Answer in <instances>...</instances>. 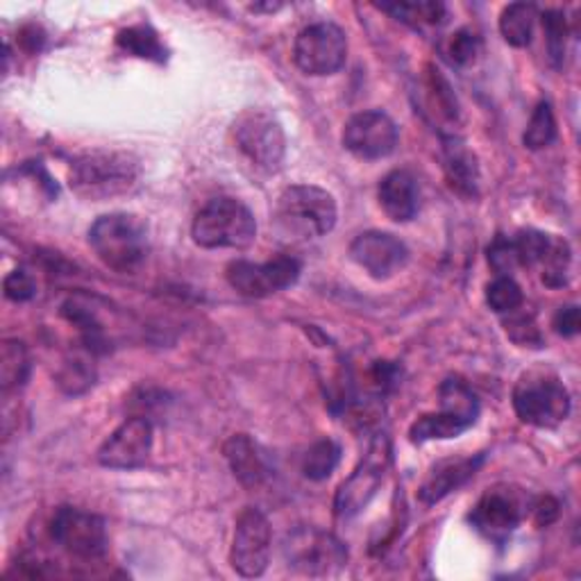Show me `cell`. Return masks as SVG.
<instances>
[{"label": "cell", "instance_id": "cell-20", "mask_svg": "<svg viewBox=\"0 0 581 581\" xmlns=\"http://www.w3.org/2000/svg\"><path fill=\"white\" fill-rule=\"evenodd\" d=\"M443 159H446V174L452 189L463 195H474L480 185V170H477L474 155L457 134H443Z\"/></svg>", "mask_w": 581, "mask_h": 581}, {"label": "cell", "instance_id": "cell-11", "mask_svg": "<svg viewBox=\"0 0 581 581\" xmlns=\"http://www.w3.org/2000/svg\"><path fill=\"white\" fill-rule=\"evenodd\" d=\"M293 57L304 74L332 76L348 57L346 32L327 21L304 27L295 40Z\"/></svg>", "mask_w": 581, "mask_h": 581}, {"label": "cell", "instance_id": "cell-40", "mask_svg": "<svg viewBox=\"0 0 581 581\" xmlns=\"http://www.w3.org/2000/svg\"><path fill=\"white\" fill-rule=\"evenodd\" d=\"M534 514L538 525H550L559 516V502L555 498H540L534 506Z\"/></svg>", "mask_w": 581, "mask_h": 581}, {"label": "cell", "instance_id": "cell-15", "mask_svg": "<svg viewBox=\"0 0 581 581\" xmlns=\"http://www.w3.org/2000/svg\"><path fill=\"white\" fill-rule=\"evenodd\" d=\"M353 261L375 280H389L409 261V248L389 232H364L350 246Z\"/></svg>", "mask_w": 581, "mask_h": 581}, {"label": "cell", "instance_id": "cell-39", "mask_svg": "<svg viewBox=\"0 0 581 581\" xmlns=\"http://www.w3.org/2000/svg\"><path fill=\"white\" fill-rule=\"evenodd\" d=\"M552 327L557 329V334H561V336H566V338L577 336V334H579V327H581L579 306H577V304H566V306H561V310L555 314Z\"/></svg>", "mask_w": 581, "mask_h": 581}, {"label": "cell", "instance_id": "cell-9", "mask_svg": "<svg viewBox=\"0 0 581 581\" xmlns=\"http://www.w3.org/2000/svg\"><path fill=\"white\" fill-rule=\"evenodd\" d=\"M51 538L59 548L82 561H96L108 555V529L100 516L82 509L59 506L51 521Z\"/></svg>", "mask_w": 581, "mask_h": 581}, {"label": "cell", "instance_id": "cell-31", "mask_svg": "<svg viewBox=\"0 0 581 581\" xmlns=\"http://www.w3.org/2000/svg\"><path fill=\"white\" fill-rule=\"evenodd\" d=\"M96 380V370L93 366L89 364L87 357L82 355H74L68 357L59 372H57V384L62 387V391H66L68 395H78V393H85Z\"/></svg>", "mask_w": 581, "mask_h": 581}, {"label": "cell", "instance_id": "cell-2", "mask_svg": "<svg viewBox=\"0 0 581 581\" xmlns=\"http://www.w3.org/2000/svg\"><path fill=\"white\" fill-rule=\"evenodd\" d=\"M336 200L321 187L293 185L284 189L276 204V223L289 242L319 238L336 225Z\"/></svg>", "mask_w": 581, "mask_h": 581}, {"label": "cell", "instance_id": "cell-21", "mask_svg": "<svg viewBox=\"0 0 581 581\" xmlns=\"http://www.w3.org/2000/svg\"><path fill=\"white\" fill-rule=\"evenodd\" d=\"M438 404L443 414L461 421L468 427H472L477 423V416H480V402H477V395L459 378H448L440 384Z\"/></svg>", "mask_w": 581, "mask_h": 581}, {"label": "cell", "instance_id": "cell-3", "mask_svg": "<svg viewBox=\"0 0 581 581\" xmlns=\"http://www.w3.org/2000/svg\"><path fill=\"white\" fill-rule=\"evenodd\" d=\"M139 159L130 153L96 150L78 157L71 164V189L89 200H108L130 193L139 182Z\"/></svg>", "mask_w": 581, "mask_h": 581}, {"label": "cell", "instance_id": "cell-5", "mask_svg": "<svg viewBox=\"0 0 581 581\" xmlns=\"http://www.w3.org/2000/svg\"><path fill=\"white\" fill-rule=\"evenodd\" d=\"M514 409L523 423L552 429L570 414V393L555 370L532 368L514 387Z\"/></svg>", "mask_w": 581, "mask_h": 581}, {"label": "cell", "instance_id": "cell-27", "mask_svg": "<svg viewBox=\"0 0 581 581\" xmlns=\"http://www.w3.org/2000/svg\"><path fill=\"white\" fill-rule=\"evenodd\" d=\"M425 93H427V108L438 121L450 123V125L459 121L457 98H455L448 80L443 78L438 71H434V68H429V74H427Z\"/></svg>", "mask_w": 581, "mask_h": 581}, {"label": "cell", "instance_id": "cell-10", "mask_svg": "<svg viewBox=\"0 0 581 581\" xmlns=\"http://www.w3.org/2000/svg\"><path fill=\"white\" fill-rule=\"evenodd\" d=\"M300 272L302 266L295 257H276L264 264L236 259L227 264L225 280L238 295L259 300L293 287Z\"/></svg>", "mask_w": 581, "mask_h": 581}, {"label": "cell", "instance_id": "cell-12", "mask_svg": "<svg viewBox=\"0 0 581 581\" xmlns=\"http://www.w3.org/2000/svg\"><path fill=\"white\" fill-rule=\"evenodd\" d=\"M270 561V525L259 509L236 518L230 563L242 577H261Z\"/></svg>", "mask_w": 581, "mask_h": 581}, {"label": "cell", "instance_id": "cell-28", "mask_svg": "<svg viewBox=\"0 0 581 581\" xmlns=\"http://www.w3.org/2000/svg\"><path fill=\"white\" fill-rule=\"evenodd\" d=\"M338 461H340V446L332 438H323L306 450L302 459V472L306 480L323 482L336 470Z\"/></svg>", "mask_w": 581, "mask_h": 581}, {"label": "cell", "instance_id": "cell-35", "mask_svg": "<svg viewBox=\"0 0 581 581\" xmlns=\"http://www.w3.org/2000/svg\"><path fill=\"white\" fill-rule=\"evenodd\" d=\"M543 30H545V37H548V51H550V59L559 66L563 62V53H566V16L559 10H550L545 12L543 16Z\"/></svg>", "mask_w": 581, "mask_h": 581}, {"label": "cell", "instance_id": "cell-8", "mask_svg": "<svg viewBox=\"0 0 581 581\" xmlns=\"http://www.w3.org/2000/svg\"><path fill=\"white\" fill-rule=\"evenodd\" d=\"M389 466H391L389 436L378 434L372 438L361 463L355 468V472L348 477V480L340 484L336 500H334L336 516L348 521L361 514V511L370 504V500L378 495Z\"/></svg>", "mask_w": 581, "mask_h": 581}, {"label": "cell", "instance_id": "cell-16", "mask_svg": "<svg viewBox=\"0 0 581 581\" xmlns=\"http://www.w3.org/2000/svg\"><path fill=\"white\" fill-rule=\"evenodd\" d=\"M523 521V509L509 493L489 491L474 504L470 523L472 527L493 543H504L518 529Z\"/></svg>", "mask_w": 581, "mask_h": 581}, {"label": "cell", "instance_id": "cell-18", "mask_svg": "<svg viewBox=\"0 0 581 581\" xmlns=\"http://www.w3.org/2000/svg\"><path fill=\"white\" fill-rule=\"evenodd\" d=\"M484 457H461V459H446L438 461L418 491L425 504H436L443 498H448L452 491L463 487L470 477L482 466Z\"/></svg>", "mask_w": 581, "mask_h": 581}, {"label": "cell", "instance_id": "cell-24", "mask_svg": "<svg viewBox=\"0 0 581 581\" xmlns=\"http://www.w3.org/2000/svg\"><path fill=\"white\" fill-rule=\"evenodd\" d=\"M466 429H470L468 425H463L461 421L448 416V414H425L421 416L412 429H409V438L416 446H423L427 440H448V438H457L461 436Z\"/></svg>", "mask_w": 581, "mask_h": 581}, {"label": "cell", "instance_id": "cell-37", "mask_svg": "<svg viewBox=\"0 0 581 581\" xmlns=\"http://www.w3.org/2000/svg\"><path fill=\"white\" fill-rule=\"evenodd\" d=\"M477 53H480V40H477L474 32L459 30L457 34H452L450 46H448V55L452 64L466 66L477 57Z\"/></svg>", "mask_w": 581, "mask_h": 581}, {"label": "cell", "instance_id": "cell-17", "mask_svg": "<svg viewBox=\"0 0 581 581\" xmlns=\"http://www.w3.org/2000/svg\"><path fill=\"white\" fill-rule=\"evenodd\" d=\"M380 204L387 216L395 223H406L418 214L421 191L416 178L404 168H395L380 182Z\"/></svg>", "mask_w": 581, "mask_h": 581}, {"label": "cell", "instance_id": "cell-19", "mask_svg": "<svg viewBox=\"0 0 581 581\" xmlns=\"http://www.w3.org/2000/svg\"><path fill=\"white\" fill-rule=\"evenodd\" d=\"M223 455L234 472V477L244 487H259L268 477V463L257 443L248 434H234L227 438Z\"/></svg>", "mask_w": 581, "mask_h": 581}, {"label": "cell", "instance_id": "cell-33", "mask_svg": "<svg viewBox=\"0 0 581 581\" xmlns=\"http://www.w3.org/2000/svg\"><path fill=\"white\" fill-rule=\"evenodd\" d=\"M511 242H514L518 264L529 268V266L540 264L545 259V255H548L552 236L545 234V232H538V230H521L514 238H511Z\"/></svg>", "mask_w": 581, "mask_h": 581}, {"label": "cell", "instance_id": "cell-32", "mask_svg": "<svg viewBox=\"0 0 581 581\" xmlns=\"http://www.w3.org/2000/svg\"><path fill=\"white\" fill-rule=\"evenodd\" d=\"M487 302L495 314H511L523 306L525 295L521 284L511 278V276H498V280H493L487 287Z\"/></svg>", "mask_w": 581, "mask_h": 581}, {"label": "cell", "instance_id": "cell-4", "mask_svg": "<svg viewBox=\"0 0 581 581\" xmlns=\"http://www.w3.org/2000/svg\"><path fill=\"white\" fill-rule=\"evenodd\" d=\"M191 236L200 248L244 250L257 238L253 212L236 198H214L195 214Z\"/></svg>", "mask_w": 581, "mask_h": 581}, {"label": "cell", "instance_id": "cell-6", "mask_svg": "<svg viewBox=\"0 0 581 581\" xmlns=\"http://www.w3.org/2000/svg\"><path fill=\"white\" fill-rule=\"evenodd\" d=\"M232 139L257 168L278 174L287 155V136L280 121L264 110H246L232 123Z\"/></svg>", "mask_w": 581, "mask_h": 581}, {"label": "cell", "instance_id": "cell-1", "mask_svg": "<svg viewBox=\"0 0 581 581\" xmlns=\"http://www.w3.org/2000/svg\"><path fill=\"white\" fill-rule=\"evenodd\" d=\"M89 246L108 268L132 272L148 257V225L134 214H105L89 227Z\"/></svg>", "mask_w": 581, "mask_h": 581}, {"label": "cell", "instance_id": "cell-23", "mask_svg": "<svg viewBox=\"0 0 581 581\" xmlns=\"http://www.w3.org/2000/svg\"><path fill=\"white\" fill-rule=\"evenodd\" d=\"M116 46L132 57L166 62V48L159 40V34L150 25H132L121 30L116 37Z\"/></svg>", "mask_w": 581, "mask_h": 581}, {"label": "cell", "instance_id": "cell-36", "mask_svg": "<svg viewBox=\"0 0 581 581\" xmlns=\"http://www.w3.org/2000/svg\"><path fill=\"white\" fill-rule=\"evenodd\" d=\"M489 264L498 276H509V272H514L521 266L514 250V242L506 236H495V242L489 246Z\"/></svg>", "mask_w": 581, "mask_h": 581}, {"label": "cell", "instance_id": "cell-7", "mask_svg": "<svg viewBox=\"0 0 581 581\" xmlns=\"http://www.w3.org/2000/svg\"><path fill=\"white\" fill-rule=\"evenodd\" d=\"M282 552L289 568L310 577L336 574L348 563L346 545L321 527H295L284 536Z\"/></svg>", "mask_w": 581, "mask_h": 581}, {"label": "cell", "instance_id": "cell-29", "mask_svg": "<svg viewBox=\"0 0 581 581\" xmlns=\"http://www.w3.org/2000/svg\"><path fill=\"white\" fill-rule=\"evenodd\" d=\"M557 139V119L548 100H540L523 134V144L529 150L548 148Z\"/></svg>", "mask_w": 581, "mask_h": 581}, {"label": "cell", "instance_id": "cell-13", "mask_svg": "<svg viewBox=\"0 0 581 581\" xmlns=\"http://www.w3.org/2000/svg\"><path fill=\"white\" fill-rule=\"evenodd\" d=\"M400 139L395 121L380 112H359L344 127V146L359 159L389 157Z\"/></svg>", "mask_w": 581, "mask_h": 581}, {"label": "cell", "instance_id": "cell-34", "mask_svg": "<svg viewBox=\"0 0 581 581\" xmlns=\"http://www.w3.org/2000/svg\"><path fill=\"white\" fill-rule=\"evenodd\" d=\"M506 316L509 319L504 321V329L514 344H518L521 348H543V334L532 314H521L516 310Z\"/></svg>", "mask_w": 581, "mask_h": 581}, {"label": "cell", "instance_id": "cell-14", "mask_svg": "<svg viewBox=\"0 0 581 581\" xmlns=\"http://www.w3.org/2000/svg\"><path fill=\"white\" fill-rule=\"evenodd\" d=\"M153 425L146 418H127L98 450V463L114 470H132L148 461Z\"/></svg>", "mask_w": 581, "mask_h": 581}, {"label": "cell", "instance_id": "cell-25", "mask_svg": "<svg viewBox=\"0 0 581 581\" xmlns=\"http://www.w3.org/2000/svg\"><path fill=\"white\" fill-rule=\"evenodd\" d=\"M27 375H30L27 348L21 344V340L14 338L5 340L3 355H0V384H3V391L10 393L23 387Z\"/></svg>", "mask_w": 581, "mask_h": 581}, {"label": "cell", "instance_id": "cell-38", "mask_svg": "<svg viewBox=\"0 0 581 581\" xmlns=\"http://www.w3.org/2000/svg\"><path fill=\"white\" fill-rule=\"evenodd\" d=\"M3 291H5V298L12 302H27L37 295V282H34V278L27 270L19 268V270H12L5 278Z\"/></svg>", "mask_w": 581, "mask_h": 581}, {"label": "cell", "instance_id": "cell-30", "mask_svg": "<svg viewBox=\"0 0 581 581\" xmlns=\"http://www.w3.org/2000/svg\"><path fill=\"white\" fill-rule=\"evenodd\" d=\"M570 261L572 253L566 238H552L548 255L540 261L543 266V284L550 289H561L570 280Z\"/></svg>", "mask_w": 581, "mask_h": 581}, {"label": "cell", "instance_id": "cell-22", "mask_svg": "<svg viewBox=\"0 0 581 581\" xmlns=\"http://www.w3.org/2000/svg\"><path fill=\"white\" fill-rule=\"evenodd\" d=\"M538 10L532 3H511L500 16V32L509 46L525 48L532 44Z\"/></svg>", "mask_w": 581, "mask_h": 581}, {"label": "cell", "instance_id": "cell-26", "mask_svg": "<svg viewBox=\"0 0 581 581\" xmlns=\"http://www.w3.org/2000/svg\"><path fill=\"white\" fill-rule=\"evenodd\" d=\"M382 12L393 14L395 19L414 25V27H438L446 23L448 10L436 0H423V3H393V5H380Z\"/></svg>", "mask_w": 581, "mask_h": 581}]
</instances>
